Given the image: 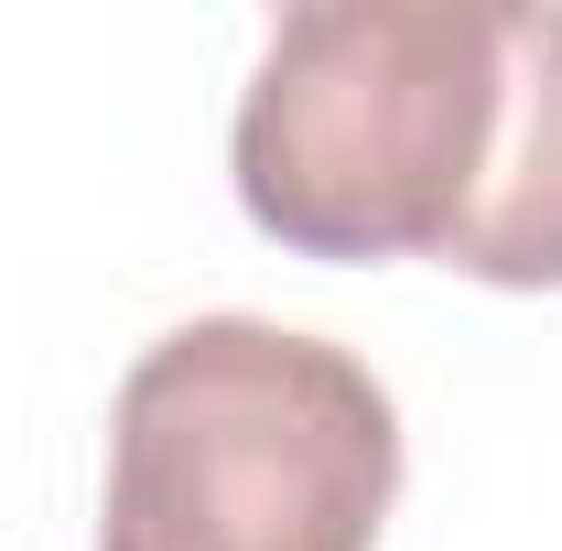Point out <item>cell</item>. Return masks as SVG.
I'll return each mask as SVG.
<instances>
[{
    "label": "cell",
    "mask_w": 562,
    "mask_h": 551,
    "mask_svg": "<svg viewBox=\"0 0 562 551\" xmlns=\"http://www.w3.org/2000/svg\"><path fill=\"white\" fill-rule=\"evenodd\" d=\"M508 0H303L238 98V206L292 260H443L497 151Z\"/></svg>",
    "instance_id": "6da1fadb"
},
{
    "label": "cell",
    "mask_w": 562,
    "mask_h": 551,
    "mask_svg": "<svg viewBox=\"0 0 562 551\" xmlns=\"http://www.w3.org/2000/svg\"><path fill=\"white\" fill-rule=\"evenodd\" d=\"M497 44H508L497 151L443 271H476L497 292H562V0H508Z\"/></svg>",
    "instance_id": "3957f363"
},
{
    "label": "cell",
    "mask_w": 562,
    "mask_h": 551,
    "mask_svg": "<svg viewBox=\"0 0 562 551\" xmlns=\"http://www.w3.org/2000/svg\"><path fill=\"white\" fill-rule=\"evenodd\" d=\"M390 497L401 412L347 346L195 314L120 379L98 551H379Z\"/></svg>",
    "instance_id": "7a4b0ae2"
}]
</instances>
